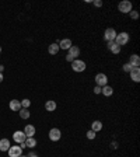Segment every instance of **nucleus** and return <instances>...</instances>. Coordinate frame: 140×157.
Here are the masks:
<instances>
[{
  "label": "nucleus",
  "mask_w": 140,
  "mask_h": 157,
  "mask_svg": "<svg viewBox=\"0 0 140 157\" xmlns=\"http://www.w3.org/2000/svg\"><path fill=\"white\" fill-rule=\"evenodd\" d=\"M93 4H94L95 7H101V6H102V1H101V0H94Z\"/></svg>",
  "instance_id": "bb28decb"
},
{
  "label": "nucleus",
  "mask_w": 140,
  "mask_h": 157,
  "mask_svg": "<svg viewBox=\"0 0 140 157\" xmlns=\"http://www.w3.org/2000/svg\"><path fill=\"white\" fill-rule=\"evenodd\" d=\"M95 84L100 86V87H104L108 84V76L105 73H98L95 76Z\"/></svg>",
  "instance_id": "39448f33"
},
{
  "label": "nucleus",
  "mask_w": 140,
  "mask_h": 157,
  "mask_svg": "<svg viewBox=\"0 0 140 157\" xmlns=\"http://www.w3.org/2000/svg\"><path fill=\"white\" fill-rule=\"evenodd\" d=\"M130 78L135 81V83H139L140 81V67H133L130 70Z\"/></svg>",
  "instance_id": "1a4fd4ad"
},
{
  "label": "nucleus",
  "mask_w": 140,
  "mask_h": 157,
  "mask_svg": "<svg viewBox=\"0 0 140 157\" xmlns=\"http://www.w3.org/2000/svg\"><path fill=\"white\" fill-rule=\"evenodd\" d=\"M9 107H10L11 111L18 112V111L21 109V101H18V100H11L10 104H9Z\"/></svg>",
  "instance_id": "2eb2a0df"
},
{
  "label": "nucleus",
  "mask_w": 140,
  "mask_h": 157,
  "mask_svg": "<svg viewBox=\"0 0 140 157\" xmlns=\"http://www.w3.org/2000/svg\"><path fill=\"white\" fill-rule=\"evenodd\" d=\"M108 49H109V51L114 55L120 54V46L118 44H115V41H111V42H108Z\"/></svg>",
  "instance_id": "f8f14e48"
},
{
  "label": "nucleus",
  "mask_w": 140,
  "mask_h": 157,
  "mask_svg": "<svg viewBox=\"0 0 140 157\" xmlns=\"http://www.w3.org/2000/svg\"><path fill=\"white\" fill-rule=\"evenodd\" d=\"M28 157H38V154H35V153H30V154H28Z\"/></svg>",
  "instance_id": "7c9ffc66"
},
{
  "label": "nucleus",
  "mask_w": 140,
  "mask_h": 157,
  "mask_svg": "<svg viewBox=\"0 0 140 157\" xmlns=\"http://www.w3.org/2000/svg\"><path fill=\"white\" fill-rule=\"evenodd\" d=\"M3 70H4V66H3V65H0V73H3Z\"/></svg>",
  "instance_id": "2f4dec72"
},
{
  "label": "nucleus",
  "mask_w": 140,
  "mask_h": 157,
  "mask_svg": "<svg viewBox=\"0 0 140 157\" xmlns=\"http://www.w3.org/2000/svg\"><path fill=\"white\" fill-rule=\"evenodd\" d=\"M20 157H28V156H24V154H21V156Z\"/></svg>",
  "instance_id": "72a5a7b5"
},
{
  "label": "nucleus",
  "mask_w": 140,
  "mask_h": 157,
  "mask_svg": "<svg viewBox=\"0 0 140 157\" xmlns=\"http://www.w3.org/2000/svg\"><path fill=\"white\" fill-rule=\"evenodd\" d=\"M56 108H58V104H56V101H53V100H48L45 103V109L48 112H53Z\"/></svg>",
  "instance_id": "dca6fc26"
},
{
  "label": "nucleus",
  "mask_w": 140,
  "mask_h": 157,
  "mask_svg": "<svg viewBox=\"0 0 140 157\" xmlns=\"http://www.w3.org/2000/svg\"><path fill=\"white\" fill-rule=\"evenodd\" d=\"M94 94H101V87L100 86H95L94 87Z\"/></svg>",
  "instance_id": "cd10ccee"
},
{
  "label": "nucleus",
  "mask_w": 140,
  "mask_h": 157,
  "mask_svg": "<svg viewBox=\"0 0 140 157\" xmlns=\"http://www.w3.org/2000/svg\"><path fill=\"white\" fill-rule=\"evenodd\" d=\"M129 14H130V18H133V20H137V18H139V13H137L136 10H132Z\"/></svg>",
  "instance_id": "393cba45"
},
{
  "label": "nucleus",
  "mask_w": 140,
  "mask_h": 157,
  "mask_svg": "<svg viewBox=\"0 0 140 157\" xmlns=\"http://www.w3.org/2000/svg\"><path fill=\"white\" fill-rule=\"evenodd\" d=\"M95 136H97V133L94 132V131H87V139H90V140H93V139H95Z\"/></svg>",
  "instance_id": "b1692460"
},
{
  "label": "nucleus",
  "mask_w": 140,
  "mask_h": 157,
  "mask_svg": "<svg viewBox=\"0 0 140 157\" xmlns=\"http://www.w3.org/2000/svg\"><path fill=\"white\" fill-rule=\"evenodd\" d=\"M10 140L9 139H0V152H7L10 149Z\"/></svg>",
  "instance_id": "f3484780"
},
{
  "label": "nucleus",
  "mask_w": 140,
  "mask_h": 157,
  "mask_svg": "<svg viewBox=\"0 0 140 157\" xmlns=\"http://www.w3.org/2000/svg\"><path fill=\"white\" fill-rule=\"evenodd\" d=\"M31 105V101L28 98H24V100H21V108H30Z\"/></svg>",
  "instance_id": "5701e85b"
},
{
  "label": "nucleus",
  "mask_w": 140,
  "mask_h": 157,
  "mask_svg": "<svg viewBox=\"0 0 140 157\" xmlns=\"http://www.w3.org/2000/svg\"><path fill=\"white\" fill-rule=\"evenodd\" d=\"M116 147H118V143H116V142L111 143V149H116Z\"/></svg>",
  "instance_id": "c756f323"
},
{
  "label": "nucleus",
  "mask_w": 140,
  "mask_h": 157,
  "mask_svg": "<svg viewBox=\"0 0 140 157\" xmlns=\"http://www.w3.org/2000/svg\"><path fill=\"white\" fill-rule=\"evenodd\" d=\"M59 48L60 49H66V51H69L70 49V46H71V39H69V38H65V39H60V42L59 44Z\"/></svg>",
  "instance_id": "4468645a"
},
{
  "label": "nucleus",
  "mask_w": 140,
  "mask_h": 157,
  "mask_svg": "<svg viewBox=\"0 0 140 157\" xmlns=\"http://www.w3.org/2000/svg\"><path fill=\"white\" fill-rule=\"evenodd\" d=\"M132 69H133V67H132L129 63H125V65H123V72H126V73H130V70H132Z\"/></svg>",
  "instance_id": "a878e982"
},
{
  "label": "nucleus",
  "mask_w": 140,
  "mask_h": 157,
  "mask_svg": "<svg viewBox=\"0 0 140 157\" xmlns=\"http://www.w3.org/2000/svg\"><path fill=\"white\" fill-rule=\"evenodd\" d=\"M85 67H87V65H85V62L81 60V59H74V60L71 62V69H73V72H76V73L84 72Z\"/></svg>",
  "instance_id": "f257e3e1"
},
{
  "label": "nucleus",
  "mask_w": 140,
  "mask_h": 157,
  "mask_svg": "<svg viewBox=\"0 0 140 157\" xmlns=\"http://www.w3.org/2000/svg\"><path fill=\"white\" fill-rule=\"evenodd\" d=\"M128 63H129L132 67H139V66H140V58H139V55L133 54L129 58V62H128Z\"/></svg>",
  "instance_id": "9b49d317"
},
{
  "label": "nucleus",
  "mask_w": 140,
  "mask_h": 157,
  "mask_svg": "<svg viewBox=\"0 0 140 157\" xmlns=\"http://www.w3.org/2000/svg\"><path fill=\"white\" fill-rule=\"evenodd\" d=\"M23 154V149L20 146H10L9 149V157H20Z\"/></svg>",
  "instance_id": "6e6552de"
},
{
  "label": "nucleus",
  "mask_w": 140,
  "mask_h": 157,
  "mask_svg": "<svg viewBox=\"0 0 140 157\" xmlns=\"http://www.w3.org/2000/svg\"><path fill=\"white\" fill-rule=\"evenodd\" d=\"M118 10H119L122 14H128V13H130L133 10V4H132V1H129V0H123V1H120L119 4H118Z\"/></svg>",
  "instance_id": "f03ea898"
},
{
  "label": "nucleus",
  "mask_w": 140,
  "mask_h": 157,
  "mask_svg": "<svg viewBox=\"0 0 140 157\" xmlns=\"http://www.w3.org/2000/svg\"><path fill=\"white\" fill-rule=\"evenodd\" d=\"M23 132L25 133V136H27V137H34L36 129H35L34 125H27V126L24 128V131H23Z\"/></svg>",
  "instance_id": "ddd939ff"
},
{
  "label": "nucleus",
  "mask_w": 140,
  "mask_h": 157,
  "mask_svg": "<svg viewBox=\"0 0 140 157\" xmlns=\"http://www.w3.org/2000/svg\"><path fill=\"white\" fill-rule=\"evenodd\" d=\"M59 49H60V48H59V45L53 42V44H50V45H49V48H48V52H49L50 55H56L58 52H59Z\"/></svg>",
  "instance_id": "4be33fe9"
},
{
  "label": "nucleus",
  "mask_w": 140,
  "mask_h": 157,
  "mask_svg": "<svg viewBox=\"0 0 140 157\" xmlns=\"http://www.w3.org/2000/svg\"><path fill=\"white\" fill-rule=\"evenodd\" d=\"M48 135H49V139L52 142H58V140H60V137H62V132H60V129H58V128H52Z\"/></svg>",
  "instance_id": "423d86ee"
},
{
  "label": "nucleus",
  "mask_w": 140,
  "mask_h": 157,
  "mask_svg": "<svg viewBox=\"0 0 140 157\" xmlns=\"http://www.w3.org/2000/svg\"><path fill=\"white\" fill-rule=\"evenodd\" d=\"M0 54H1V46H0Z\"/></svg>",
  "instance_id": "f704fd0d"
},
{
  "label": "nucleus",
  "mask_w": 140,
  "mask_h": 157,
  "mask_svg": "<svg viewBox=\"0 0 140 157\" xmlns=\"http://www.w3.org/2000/svg\"><path fill=\"white\" fill-rule=\"evenodd\" d=\"M129 39H130V37H129V34L128 32H119V34H116V37H115V44H118L122 48L123 45H126L128 42H129Z\"/></svg>",
  "instance_id": "7ed1b4c3"
},
{
  "label": "nucleus",
  "mask_w": 140,
  "mask_h": 157,
  "mask_svg": "<svg viewBox=\"0 0 140 157\" xmlns=\"http://www.w3.org/2000/svg\"><path fill=\"white\" fill-rule=\"evenodd\" d=\"M25 139H27V136H25V133L23 132V131H15L14 133H13V140H14L15 143H24Z\"/></svg>",
  "instance_id": "0eeeda50"
},
{
  "label": "nucleus",
  "mask_w": 140,
  "mask_h": 157,
  "mask_svg": "<svg viewBox=\"0 0 140 157\" xmlns=\"http://www.w3.org/2000/svg\"><path fill=\"white\" fill-rule=\"evenodd\" d=\"M25 147H30V149H34L36 146V140H35V137H27L25 139Z\"/></svg>",
  "instance_id": "412c9836"
},
{
  "label": "nucleus",
  "mask_w": 140,
  "mask_h": 157,
  "mask_svg": "<svg viewBox=\"0 0 140 157\" xmlns=\"http://www.w3.org/2000/svg\"><path fill=\"white\" fill-rule=\"evenodd\" d=\"M66 60H67V62H70V63H71V62H73V60H74V59L71 58V56H70V55H66Z\"/></svg>",
  "instance_id": "c85d7f7f"
},
{
  "label": "nucleus",
  "mask_w": 140,
  "mask_h": 157,
  "mask_svg": "<svg viewBox=\"0 0 140 157\" xmlns=\"http://www.w3.org/2000/svg\"><path fill=\"white\" fill-rule=\"evenodd\" d=\"M3 78H4V77H3V73H0V83L3 81Z\"/></svg>",
  "instance_id": "473e14b6"
},
{
  "label": "nucleus",
  "mask_w": 140,
  "mask_h": 157,
  "mask_svg": "<svg viewBox=\"0 0 140 157\" xmlns=\"http://www.w3.org/2000/svg\"><path fill=\"white\" fill-rule=\"evenodd\" d=\"M116 32L115 28H112V27H109V28L105 29L104 32V39L106 41V42H111V41H115V37H116Z\"/></svg>",
  "instance_id": "20e7f679"
},
{
  "label": "nucleus",
  "mask_w": 140,
  "mask_h": 157,
  "mask_svg": "<svg viewBox=\"0 0 140 157\" xmlns=\"http://www.w3.org/2000/svg\"><path fill=\"white\" fill-rule=\"evenodd\" d=\"M80 52H81V51H80V48H79L77 45H71V46H70V49H69V54H67V55H70L73 59H77L79 56H80Z\"/></svg>",
  "instance_id": "9d476101"
},
{
  "label": "nucleus",
  "mask_w": 140,
  "mask_h": 157,
  "mask_svg": "<svg viewBox=\"0 0 140 157\" xmlns=\"http://www.w3.org/2000/svg\"><path fill=\"white\" fill-rule=\"evenodd\" d=\"M101 129H102V122L101 121H94L91 123V131H94L95 133H98Z\"/></svg>",
  "instance_id": "6ab92c4d"
},
{
  "label": "nucleus",
  "mask_w": 140,
  "mask_h": 157,
  "mask_svg": "<svg viewBox=\"0 0 140 157\" xmlns=\"http://www.w3.org/2000/svg\"><path fill=\"white\" fill-rule=\"evenodd\" d=\"M18 112H20L21 119H28V118L31 117V112H30V109H28V108H21Z\"/></svg>",
  "instance_id": "aec40b11"
},
{
  "label": "nucleus",
  "mask_w": 140,
  "mask_h": 157,
  "mask_svg": "<svg viewBox=\"0 0 140 157\" xmlns=\"http://www.w3.org/2000/svg\"><path fill=\"white\" fill-rule=\"evenodd\" d=\"M101 94H104L105 97H111V95L114 94V88L106 84V86H104V87H101Z\"/></svg>",
  "instance_id": "a211bd4d"
}]
</instances>
